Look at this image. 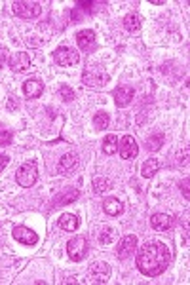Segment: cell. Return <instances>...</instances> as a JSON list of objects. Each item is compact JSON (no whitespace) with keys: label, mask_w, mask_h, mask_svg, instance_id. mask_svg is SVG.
<instances>
[{"label":"cell","mask_w":190,"mask_h":285,"mask_svg":"<svg viewBox=\"0 0 190 285\" xmlns=\"http://www.w3.org/2000/svg\"><path fill=\"white\" fill-rule=\"evenodd\" d=\"M82 82H84L86 86H89V88L101 89L105 88L106 82H108V74L101 67H89V68H86L84 74H82Z\"/></svg>","instance_id":"obj_3"},{"label":"cell","mask_w":190,"mask_h":285,"mask_svg":"<svg viewBox=\"0 0 190 285\" xmlns=\"http://www.w3.org/2000/svg\"><path fill=\"white\" fill-rule=\"evenodd\" d=\"M76 166H78V158H76V154H67V156L61 158V162H59V171H61L63 175H69Z\"/></svg>","instance_id":"obj_17"},{"label":"cell","mask_w":190,"mask_h":285,"mask_svg":"<svg viewBox=\"0 0 190 285\" xmlns=\"http://www.w3.org/2000/svg\"><path fill=\"white\" fill-rule=\"evenodd\" d=\"M110 188V181H106L103 177H97L95 181H93V190L97 192V194H103Z\"/></svg>","instance_id":"obj_26"},{"label":"cell","mask_w":190,"mask_h":285,"mask_svg":"<svg viewBox=\"0 0 190 285\" xmlns=\"http://www.w3.org/2000/svg\"><path fill=\"white\" fill-rule=\"evenodd\" d=\"M110 276V266L105 263H93L89 268V278L93 284H106Z\"/></svg>","instance_id":"obj_7"},{"label":"cell","mask_w":190,"mask_h":285,"mask_svg":"<svg viewBox=\"0 0 190 285\" xmlns=\"http://www.w3.org/2000/svg\"><path fill=\"white\" fill-rule=\"evenodd\" d=\"M162 145H164V135H162V133L148 137V141H147V149H148V151H158Z\"/></svg>","instance_id":"obj_25"},{"label":"cell","mask_w":190,"mask_h":285,"mask_svg":"<svg viewBox=\"0 0 190 285\" xmlns=\"http://www.w3.org/2000/svg\"><path fill=\"white\" fill-rule=\"evenodd\" d=\"M91 12H93V2H82L72 10V19L78 21V19H82V16H87Z\"/></svg>","instance_id":"obj_20"},{"label":"cell","mask_w":190,"mask_h":285,"mask_svg":"<svg viewBox=\"0 0 190 285\" xmlns=\"http://www.w3.org/2000/svg\"><path fill=\"white\" fill-rule=\"evenodd\" d=\"M78 224H80L78 217H76V215H70V213L61 215V219H59V226L63 228L65 232H74V230L78 228Z\"/></svg>","instance_id":"obj_19"},{"label":"cell","mask_w":190,"mask_h":285,"mask_svg":"<svg viewBox=\"0 0 190 285\" xmlns=\"http://www.w3.org/2000/svg\"><path fill=\"white\" fill-rule=\"evenodd\" d=\"M67 253L72 261H82L86 255H87V241L84 236H76V238H70L67 243Z\"/></svg>","instance_id":"obj_6"},{"label":"cell","mask_w":190,"mask_h":285,"mask_svg":"<svg viewBox=\"0 0 190 285\" xmlns=\"http://www.w3.org/2000/svg\"><path fill=\"white\" fill-rule=\"evenodd\" d=\"M118 151H120V154H122V158H124V160H131V158H135L137 152H139L137 141H135L131 135L122 137V141L118 143Z\"/></svg>","instance_id":"obj_8"},{"label":"cell","mask_w":190,"mask_h":285,"mask_svg":"<svg viewBox=\"0 0 190 285\" xmlns=\"http://www.w3.org/2000/svg\"><path fill=\"white\" fill-rule=\"evenodd\" d=\"M114 236H116V234H114V230H112V228H106V230H103V232L99 234V243L108 245L110 241L114 240Z\"/></svg>","instance_id":"obj_27"},{"label":"cell","mask_w":190,"mask_h":285,"mask_svg":"<svg viewBox=\"0 0 190 285\" xmlns=\"http://www.w3.org/2000/svg\"><path fill=\"white\" fill-rule=\"evenodd\" d=\"M10 67L16 70V72H23L31 67V55L27 51H16L10 59Z\"/></svg>","instance_id":"obj_11"},{"label":"cell","mask_w":190,"mask_h":285,"mask_svg":"<svg viewBox=\"0 0 190 285\" xmlns=\"http://www.w3.org/2000/svg\"><path fill=\"white\" fill-rule=\"evenodd\" d=\"M53 61L61 67H72L80 61V55L76 50L72 48H67V46H61L53 51Z\"/></svg>","instance_id":"obj_4"},{"label":"cell","mask_w":190,"mask_h":285,"mask_svg":"<svg viewBox=\"0 0 190 285\" xmlns=\"http://www.w3.org/2000/svg\"><path fill=\"white\" fill-rule=\"evenodd\" d=\"M8 162H10V158H8L6 154H0V171H2V169L8 166Z\"/></svg>","instance_id":"obj_30"},{"label":"cell","mask_w":190,"mask_h":285,"mask_svg":"<svg viewBox=\"0 0 190 285\" xmlns=\"http://www.w3.org/2000/svg\"><path fill=\"white\" fill-rule=\"evenodd\" d=\"M133 97H135V91H133V88H129V86H120V88H116V91H114V103L118 107H127L133 101Z\"/></svg>","instance_id":"obj_12"},{"label":"cell","mask_w":190,"mask_h":285,"mask_svg":"<svg viewBox=\"0 0 190 285\" xmlns=\"http://www.w3.org/2000/svg\"><path fill=\"white\" fill-rule=\"evenodd\" d=\"M76 42H78V48L80 50H91V46L95 44V34H93V31H89V29H86V31H80L78 34H76Z\"/></svg>","instance_id":"obj_14"},{"label":"cell","mask_w":190,"mask_h":285,"mask_svg":"<svg viewBox=\"0 0 190 285\" xmlns=\"http://www.w3.org/2000/svg\"><path fill=\"white\" fill-rule=\"evenodd\" d=\"M103 209H105L106 215H110V217H118V215H122L124 205H122L116 198H106L105 201H103Z\"/></svg>","instance_id":"obj_15"},{"label":"cell","mask_w":190,"mask_h":285,"mask_svg":"<svg viewBox=\"0 0 190 285\" xmlns=\"http://www.w3.org/2000/svg\"><path fill=\"white\" fill-rule=\"evenodd\" d=\"M23 91H25L27 97L35 99V97H40V95H42L44 86H42V82H38V80H27V82L23 84Z\"/></svg>","instance_id":"obj_16"},{"label":"cell","mask_w":190,"mask_h":285,"mask_svg":"<svg viewBox=\"0 0 190 285\" xmlns=\"http://www.w3.org/2000/svg\"><path fill=\"white\" fill-rule=\"evenodd\" d=\"M103 151L105 154H114L118 151V137L116 135H106L103 141Z\"/></svg>","instance_id":"obj_23"},{"label":"cell","mask_w":190,"mask_h":285,"mask_svg":"<svg viewBox=\"0 0 190 285\" xmlns=\"http://www.w3.org/2000/svg\"><path fill=\"white\" fill-rule=\"evenodd\" d=\"M59 95H61V99H63V101H67V103L74 99V91L69 88V86H63V88L59 89Z\"/></svg>","instance_id":"obj_29"},{"label":"cell","mask_w":190,"mask_h":285,"mask_svg":"<svg viewBox=\"0 0 190 285\" xmlns=\"http://www.w3.org/2000/svg\"><path fill=\"white\" fill-rule=\"evenodd\" d=\"M12 12L21 19H33L42 14V6L38 2H31V0H17L12 4Z\"/></svg>","instance_id":"obj_2"},{"label":"cell","mask_w":190,"mask_h":285,"mask_svg":"<svg viewBox=\"0 0 190 285\" xmlns=\"http://www.w3.org/2000/svg\"><path fill=\"white\" fill-rule=\"evenodd\" d=\"M171 222H173V219H171L169 215H166V213H156V215H152V219H150L152 228L158 230V232L169 230V228H171Z\"/></svg>","instance_id":"obj_13"},{"label":"cell","mask_w":190,"mask_h":285,"mask_svg":"<svg viewBox=\"0 0 190 285\" xmlns=\"http://www.w3.org/2000/svg\"><path fill=\"white\" fill-rule=\"evenodd\" d=\"M135 249H137V238H135L133 234H127V236H124V238L120 240V245H118V257H120V259H127V257H131V255L135 253Z\"/></svg>","instance_id":"obj_9"},{"label":"cell","mask_w":190,"mask_h":285,"mask_svg":"<svg viewBox=\"0 0 190 285\" xmlns=\"http://www.w3.org/2000/svg\"><path fill=\"white\" fill-rule=\"evenodd\" d=\"M124 27H126L127 31H131V33L139 31V27H141L139 16H137V14H127L126 17H124Z\"/></svg>","instance_id":"obj_22"},{"label":"cell","mask_w":190,"mask_h":285,"mask_svg":"<svg viewBox=\"0 0 190 285\" xmlns=\"http://www.w3.org/2000/svg\"><path fill=\"white\" fill-rule=\"evenodd\" d=\"M12 234H14V238L19 243H25V245H35L38 241V236L31 228H27V226H16Z\"/></svg>","instance_id":"obj_10"},{"label":"cell","mask_w":190,"mask_h":285,"mask_svg":"<svg viewBox=\"0 0 190 285\" xmlns=\"http://www.w3.org/2000/svg\"><path fill=\"white\" fill-rule=\"evenodd\" d=\"M76 198H78V190L72 188V186H69L63 194H59V196L53 200V203H55V205H67V203L76 201Z\"/></svg>","instance_id":"obj_18"},{"label":"cell","mask_w":190,"mask_h":285,"mask_svg":"<svg viewBox=\"0 0 190 285\" xmlns=\"http://www.w3.org/2000/svg\"><path fill=\"white\" fill-rule=\"evenodd\" d=\"M158 169H160V162H158L156 158H150V160H147V162L143 164V168H141V173H143V177L150 179V177L154 175Z\"/></svg>","instance_id":"obj_21"},{"label":"cell","mask_w":190,"mask_h":285,"mask_svg":"<svg viewBox=\"0 0 190 285\" xmlns=\"http://www.w3.org/2000/svg\"><path fill=\"white\" fill-rule=\"evenodd\" d=\"M108 122H110V118H108L106 112H97V114L93 116V124H95L97 130H106V128H108Z\"/></svg>","instance_id":"obj_24"},{"label":"cell","mask_w":190,"mask_h":285,"mask_svg":"<svg viewBox=\"0 0 190 285\" xmlns=\"http://www.w3.org/2000/svg\"><path fill=\"white\" fill-rule=\"evenodd\" d=\"M169 261H171L169 249L162 241H147L137 253V268L141 270L143 276H148V278H154L166 272Z\"/></svg>","instance_id":"obj_1"},{"label":"cell","mask_w":190,"mask_h":285,"mask_svg":"<svg viewBox=\"0 0 190 285\" xmlns=\"http://www.w3.org/2000/svg\"><path fill=\"white\" fill-rule=\"evenodd\" d=\"M183 192H185V198H189V179L185 181V188H183Z\"/></svg>","instance_id":"obj_31"},{"label":"cell","mask_w":190,"mask_h":285,"mask_svg":"<svg viewBox=\"0 0 190 285\" xmlns=\"http://www.w3.org/2000/svg\"><path fill=\"white\" fill-rule=\"evenodd\" d=\"M12 137H14V135H12L10 130H0V145H2V147H8V145L12 143Z\"/></svg>","instance_id":"obj_28"},{"label":"cell","mask_w":190,"mask_h":285,"mask_svg":"<svg viewBox=\"0 0 190 285\" xmlns=\"http://www.w3.org/2000/svg\"><path fill=\"white\" fill-rule=\"evenodd\" d=\"M38 179V169H36V164L35 162H25L21 168L17 169V183L21 186H33Z\"/></svg>","instance_id":"obj_5"}]
</instances>
